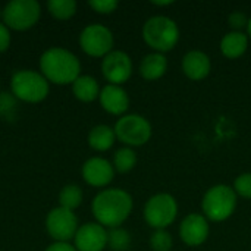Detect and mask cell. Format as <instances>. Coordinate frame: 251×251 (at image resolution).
<instances>
[{"label": "cell", "instance_id": "obj_1", "mask_svg": "<svg viewBox=\"0 0 251 251\" xmlns=\"http://www.w3.org/2000/svg\"><path fill=\"white\" fill-rule=\"evenodd\" d=\"M134 200L131 194L122 188H106L100 191L93 203L91 210L97 221L104 228H119L131 215Z\"/></svg>", "mask_w": 251, "mask_h": 251}, {"label": "cell", "instance_id": "obj_2", "mask_svg": "<svg viewBox=\"0 0 251 251\" xmlns=\"http://www.w3.org/2000/svg\"><path fill=\"white\" fill-rule=\"evenodd\" d=\"M40 69L47 81L66 85L74 84L79 76L81 63L72 51L62 47H51L41 54Z\"/></svg>", "mask_w": 251, "mask_h": 251}, {"label": "cell", "instance_id": "obj_3", "mask_svg": "<svg viewBox=\"0 0 251 251\" xmlns=\"http://www.w3.org/2000/svg\"><path fill=\"white\" fill-rule=\"evenodd\" d=\"M141 35L144 43L153 51L165 54L166 51H171L176 47L181 38V31L172 18L156 15L144 22Z\"/></svg>", "mask_w": 251, "mask_h": 251}, {"label": "cell", "instance_id": "obj_4", "mask_svg": "<svg viewBox=\"0 0 251 251\" xmlns=\"http://www.w3.org/2000/svg\"><path fill=\"white\" fill-rule=\"evenodd\" d=\"M238 196L226 184L212 185L201 199V212L209 222L221 224L228 221L237 210Z\"/></svg>", "mask_w": 251, "mask_h": 251}, {"label": "cell", "instance_id": "obj_5", "mask_svg": "<svg viewBox=\"0 0 251 251\" xmlns=\"http://www.w3.org/2000/svg\"><path fill=\"white\" fill-rule=\"evenodd\" d=\"M143 216L154 231L166 229L178 218V201L169 193H157L144 204Z\"/></svg>", "mask_w": 251, "mask_h": 251}, {"label": "cell", "instance_id": "obj_6", "mask_svg": "<svg viewBox=\"0 0 251 251\" xmlns=\"http://www.w3.org/2000/svg\"><path fill=\"white\" fill-rule=\"evenodd\" d=\"M10 87L12 94L16 99L28 103H38L49 94V81L43 76V74L31 69L16 71L12 75Z\"/></svg>", "mask_w": 251, "mask_h": 251}, {"label": "cell", "instance_id": "obj_7", "mask_svg": "<svg viewBox=\"0 0 251 251\" xmlns=\"http://www.w3.org/2000/svg\"><path fill=\"white\" fill-rule=\"evenodd\" d=\"M116 140L124 143L126 147H141L151 138L153 129L147 118L138 113L124 115L115 124Z\"/></svg>", "mask_w": 251, "mask_h": 251}, {"label": "cell", "instance_id": "obj_8", "mask_svg": "<svg viewBox=\"0 0 251 251\" xmlns=\"http://www.w3.org/2000/svg\"><path fill=\"white\" fill-rule=\"evenodd\" d=\"M41 13L40 3L35 0H12L3 9V21L7 28L24 31L37 24Z\"/></svg>", "mask_w": 251, "mask_h": 251}, {"label": "cell", "instance_id": "obj_9", "mask_svg": "<svg viewBox=\"0 0 251 251\" xmlns=\"http://www.w3.org/2000/svg\"><path fill=\"white\" fill-rule=\"evenodd\" d=\"M113 34L101 24H91L85 26L79 35L81 49L93 57H104L113 50Z\"/></svg>", "mask_w": 251, "mask_h": 251}, {"label": "cell", "instance_id": "obj_10", "mask_svg": "<svg viewBox=\"0 0 251 251\" xmlns=\"http://www.w3.org/2000/svg\"><path fill=\"white\" fill-rule=\"evenodd\" d=\"M46 228L56 243H68L78 231V219L72 210L59 206L49 212L46 218Z\"/></svg>", "mask_w": 251, "mask_h": 251}, {"label": "cell", "instance_id": "obj_11", "mask_svg": "<svg viewBox=\"0 0 251 251\" xmlns=\"http://www.w3.org/2000/svg\"><path fill=\"white\" fill-rule=\"evenodd\" d=\"M101 72L109 84L122 85L132 75V60L122 50H112L101 60Z\"/></svg>", "mask_w": 251, "mask_h": 251}, {"label": "cell", "instance_id": "obj_12", "mask_svg": "<svg viewBox=\"0 0 251 251\" xmlns=\"http://www.w3.org/2000/svg\"><path fill=\"white\" fill-rule=\"evenodd\" d=\"M178 232L185 246L200 247L210 235V225L203 213H190L181 221Z\"/></svg>", "mask_w": 251, "mask_h": 251}, {"label": "cell", "instance_id": "obj_13", "mask_svg": "<svg viewBox=\"0 0 251 251\" xmlns=\"http://www.w3.org/2000/svg\"><path fill=\"white\" fill-rule=\"evenodd\" d=\"M74 240L78 251H103L107 247V231L97 222H88L78 228Z\"/></svg>", "mask_w": 251, "mask_h": 251}, {"label": "cell", "instance_id": "obj_14", "mask_svg": "<svg viewBox=\"0 0 251 251\" xmlns=\"http://www.w3.org/2000/svg\"><path fill=\"white\" fill-rule=\"evenodd\" d=\"M82 178L91 187H106L113 181L115 168L113 165L103 157H90L82 165Z\"/></svg>", "mask_w": 251, "mask_h": 251}, {"label": "cell", "instance_id": "obj_15", "mask_svg": "<svg viewBox=\"0 0 251 251\" xmlns=\"http://www.w3.org/2000/svg\"><path fill=\"white\" fill-rule=\"evenodd\" d=\"M181 68L184 75L191 81H203L212 71V60L201 50H190L184 54Z\"/></svg>", "mask_w": 251, "mask_h": 251}, {"label": "cell", "instance_id": "obj_16", "mask_svg": "<svg viewBox=\"0 0 251 251\" xmlns=\"http://www.w3.org/2000/svg\"><path fill=\"white\" fill-rule=\"evenodd\" d=\"M101 107L115 116H124L129 107V96L122 88V85L107 84L100 90L99 96Z\"/></svg>", "mask_w": 251, "mask_h": 251}, {"label": "cell", "instance_id": "obj_17", "mask_svg": "<svg viewBox=\"0 0 251 251\" xmlns=\"http://www.w3.org/2000/svg\"><path fill=\"white\" fill-rule=\"evenodd\" d=\"M250 38L244 31H229L221 40V53L231 60L240 59L249 49Z\"/></svg>", "mask_w": 251, "mask_h": 251}, {"label": "cell", "instance_id": "obj_18", "mask_svg": "<svg viewBox=\"0 0 251 251\" xmlns=\"http://www.w3.org/2000/svg\"><path fill=\"white\" fill-rule=\"evenodd\" d=\"M169 62L165 54L151 51L140 62V75L146 81H157L168 72Z\"/></svg>", "mask_w": 251, "mask_h": 251}, {"label": "cell", "instance_id": "obj_19", "mask_svg": "<svg viewBox=\"0 0 251 251\" xmlns=\"http://www.w3.org/2000/svg\"><path fill=\"white\" fill-rule=\"evenodd\" d=\"M116 141L115 129L109 125H96L88 132V146L96 151H107Z\"/></svg>", "mask_w": 251, "mask_h": 251}, {"label": "cell", "instance_id": "obj_20", "mask_svg": "<svg viewBox=\"0 0 251 251\" xmlns=\"http://www.w3.org/2000/svg\"><path fill=\"white\" fill-rule=\"evenodd\" d=\"M72 91L74 96L84 103L94 101L100 96L99 82L91 75H79L72 84Z\"/></svg>", "mask_w": 251, "mask_h": 251}, {"label": "cell", "instance_id": "obj_21", "mask_svg": "<svg viewBox=\"0 0 251 251\" xmlns=\"http://www.w3.org/2000/svg\"><path fill=\"white\" fill-rule=\"evenodd\" d=\"M137 153L134 151V149L131 147H122L119 150H116L115 156H113V168L116 172L119 174H128L131 172L135 165H137Z\"/></svg>", "mask_w": 251, "mask_h": 251}, {"label": "cell", "instance_id": "obj_22", "mask_svg": "<svg viewBox=\"0 0 251 251\" xmlns=\"http://www.w3.org/2000/svg\"><path fill=\"white\" fill-rule=\"evenodd\" d=\"M59 203L60 207L74 212L82 203V190L75 184L65 185L59 193Z\"/></svg>", "mask_w": 251, "mask_h": 251}, {"label": "cell", "instance_id": "obj_23", "mask_svg": "<svg viewBox=\"0 0 251 251\" xmlns=\"http://www.w3.org/2000/svg\"><path fill=\"white\" fill-rule=\"evenodd\" d=\"M131 243H132L131 234L122 226L112 228L110 231H107V246L113 251L129 250Z\"/></svg>", "mask_w": 251, "mask_h": 251}, {"label": "cell", "instance_id": "obj_24", "mask_svg": "<svg viewBox=\"0 0 251 251\" xmlns=\"http://www.w3.org/2000/svg\"><path fill=\"white\" fill-rule=\"evenodd\" d=\"M47 9L51 16L57 19H69L76 12L75 0H50L47 1Z\"/></svg>", "mask_w": 251, "mask_h": 251}, {"label": "cell", "instance_id": "obj_25", "mask_svg": "<svg viewBox=\"0 0 251 251\" xmlns=\"http://www.w3.org/2000/svg\"><path fill=\"white\" fill-rule=\"evenodd\" d=\"M174 247L172 235L166 229H157L150 237V249L153 251H171Z\"/></svg>", "mask_w": 251, "mask_h": 251}, {"label": "cell", "instance_id": "obj_26", "mask_svg": "<svg viewBox=\"0 0 251 251\" xmlns=\"http://www.w3.org/2000/svg\"><path fill=\"white\" fill-rule=\"evenodd\" d=\"M232 188L238 197L251 200V172H244L238 175L234 181Z\"/></svg>", "mask_w": 251, "mask_h": 251}, {"label": "cell", "instance_id": "obj_27", "mask_svg": "<svg viewBox=\"0 0 251 251\" xmlns=\"http://www.w3.org/2000/svg\"><path fill=\"white\" fill-rule=\"evenodd\" d=\"M16 112V100L15 96L9 93H0V118L10 119L15 116Z\"/></svg>", "mask_w": 251, "mask_h": 251}, {"label": "cell", "instance_id": "obj_28", "mask_svg": "<svg viewBox=\"0 0 251 251\" xmlns=\"http://www.w3.org/2000/svg\"><path fill=\"white\" fill-rule=\"evenodd\" d=\"M88 4L93 10H96L97 13H101V15L113 13L119 6L118 0H90Z\"/></svg>", "mask_w": 251, "mask_h": 251}, {"label": "cell", "instance_id": "obj_29", "mask_svg": "<svg viewBox=\"0 0 251 251\" xmlns=\"http://www.w3.org/2000/svg\"><path fill=\"white\" fill-rule=\"evenodd\" d=\"M249 19H250V18H247V15H246L244 12L235 10V12L229 13V16H228V24H229V26L232 28V31H243L244 28H247Z\"/></svg>", "mask_w": 251, "mask_h": 251}, {"label": "cell", "instance_id": "obj_30", "mask_svg": "<svg viewBox=\"0 0 251 251\" xmlns=\"http://www.w3.org/2000/svg\"><path fill=\"white\" fill-rule=\"evenodd\" d=\"M10 44V32L9 28L4 24H0V53L7 50Z\"/></svg>", "mask_w": 251, "mask_h": 251}, {"label": "cell", "instance_id": "obj_31", "mask_svg": "<svg viewBox=\"0 0 251 251\" xmlns=\"http://www.w3.org/2000/svg\"><path fill=\"white\" fill-rule=\"evenodd\" d=\"M46 251H78L75 249V246H71L69 243H53L51 246H49Z\"/></svg>", "mask_w": 251, "mask_h": 251}, {"label": "cell", "instance_id": "obj_32", "mask_svg": "<svg viewBox=\"0 0 251 251\" xmlns=\"http://www.w3.org/2000/svg\"><path fill=\"white\" fill-rule=\"evenodd\" d=\"M151 4H154V6H171V4H174V1L172 0H166V1H151Z\"/></svg>", "mask_w": 251, "mask_h": 251}, {"label": "cell", "instance_id": "obj_33", "mask_svg": "<svg viewBox=\"0 0 251 251\" xmlns=\"http://www.w3.org/2000/svg\"><path fill=\"white\" fill-rule=\"evenodd\" d=\"M247 35H249V38H251V18L249 19V25H247Z\"/></svg>", "mask_w": 251, "mask_h": 251}, {"label": "cell", "instance_id": "obj_34", "mask_svg": "<svg viewBox=\"0 0 251 251\" xmlns=\"http://www.w3.org/2000/svg\"><path fill=\"white\" fill-rule=\"evenodd\" d=\"M1 15H3V10H1V9H0V16H1Z\"/></svg>", "mask_w": 251, "mask_h": 251}]
</instances>
